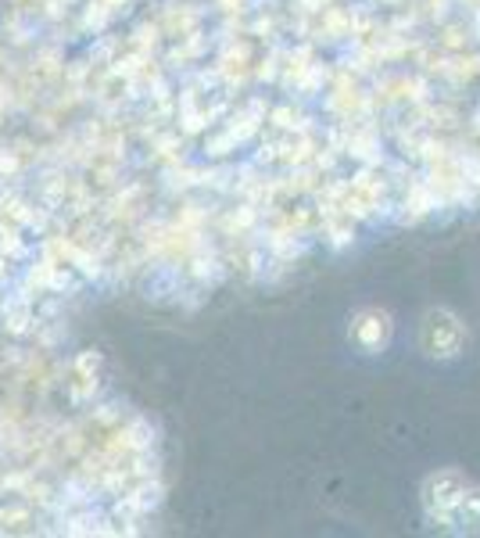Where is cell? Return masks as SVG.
<instances>
[{"instance_id": "cell-2", "label": "cell", "mask_w": 480, "mask_h": 538, "mask_svg": "<svg viewBox=\"0 0 480 538\" xmlns=\"http://www.w3.org/2000/svg\"><path fill=\"white\" fill-rule=\"evenodd\" d=\"M466 478L462 474H455V471H445V474H434L430 481H427V488H423V502H427V510L434 513V517H452L455 510H459V502H462V495H466Z\"/></svg>"}, {"instance_id": "cell-1", "label": "cell", "mask_w": 480, "mask_h": 538, "mask_svg": "<svg viewBox=\"0 0 480 538\" xmlns=\"http://www.w3.org/2000/svg\"><path fill=\"white\" fill-rule=\"evenodd\" d=\"M462 327H459V320L452 316V313H445V309H434V313H427V320H423V348L430 352V355H437V359H452L459 348H462Z\"/></svg>"}]
</instances>
